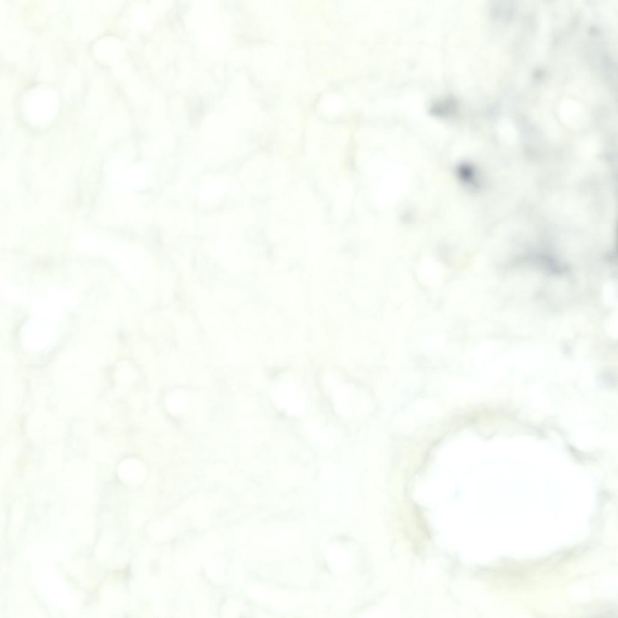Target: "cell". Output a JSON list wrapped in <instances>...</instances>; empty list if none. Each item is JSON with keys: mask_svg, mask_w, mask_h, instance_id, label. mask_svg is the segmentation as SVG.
Listing matches in <instances>:
<instances>
[{"mask_svg": "<svg viewBox=\"0 0 618 618\" xmlns=\"http://www.w3.org/2000/svg\"><path fill=\"white\" fill-rule=\"evenodd\" d=\"M456 107L455 101L452 98H447L444 100L440 101L436 105L434 106L432 108V111L434 114H436L437 116H448V114H452L455 111Z\"/></svg>", "mask_w": 618, "mask_h": 618, "instance_id": "obj_1", "label": "cell"}]
</instances>
